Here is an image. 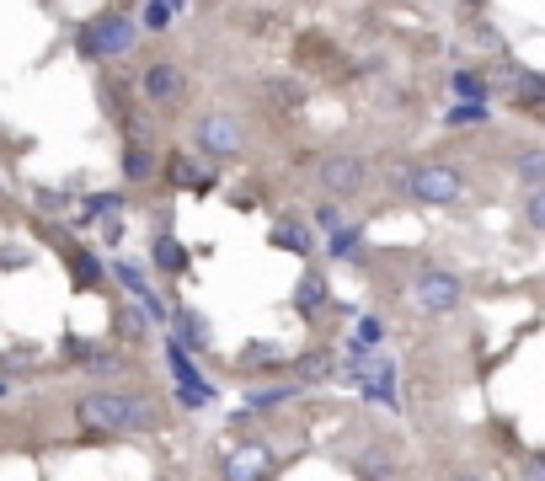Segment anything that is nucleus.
<instances>
[{
	"instance_id": "obj_21",
	"label": "nucleus",
	"mask_w": 545,
	"mask_h": 481,
	"mask_svg": "<svg viewBox=\"0 0 545 481\" xmlns=\"http://www.w3.org/2000/svg\"><path fill=\"white\" fill-rule=\"evenodd\" d=\"M113 327H118V337H123V343H145L150 321H145V310H139V305H118Z\"/></svg>"
},
{
	"instance_id": "obj_26",
	"label": "nucleus",
	"mask_w": 545,
	"mask_h": 481,
	"mask_svg": "<svg viewBox=\"0 0 545 481\" xmlns=\"http://www.w3.org/2000/svg\"><path fill=\"white\" fill-rule=\"evenodd\" d=\"M358 241H364V225H342V230L326 236V257H353Z\"/></svg>"
},
{
	"instance_id": "obj_29",
	"label": "nucleus",
	"mask_w": 545,
	"mask_h": 481,
	"mask_svg": "<svg viewBox=\"0 0 545 481\" xmlns=\"http://www.w3.org/2000/svg\"><path fill=\"white\" fill-rule=\"evenodd\" d=\"M524 225L529 230H545V188H529L524 193Z\"/></svg>"
},
{
	"instance_id": "obj_28",
	"label": "nucleus",
	"mask_w": 545,
	"mask_h": 481,
	"mask_svg": "<svg viewBox=\"0 0 545 481\" xmlns=\"http://www.w3.org/2000/svg\"><path fill=\"white\" fill-rule=\"evenodd\" d=\"M444 123L449 129H481V123H487V107H476V102H455L444 113Z\"/></svg>"
},
{
	"instance_id": "obj_22",
	"label": "nucleus",
	"mask_w": 545,
	"mask_h": 481,
	"mask_svg": "<svg viewBox=\"0 0 545 481\" xmlns=\"http://www.w3.org/2000/svg\"><path fill=\"white\" fill-rule=\"evenodd\" d=\"M449 86H455L460 102H476V107H487V97H492V86L481 81L476 70H455V81H449Z\"/></svg>"
},
{
	"instance_id": "obj_13",
	"label": "nucleus",
	"mask_w": 545,
	"mask_h": 481,
	"mask_svg": "<svg viewBox=\"0 0 545 481\" xmlns=\"http://www.w3.org/2000/svg\"><path fill=\"white\" fill-rule=\"evenodd\" d=\"M150 262H155V268H161L166 278H182V273L193 268V252H188V246H182L177 236H171V230H155V241H150Z\"/></svg>"
},
{
	"instance_id": "obj_5",
	"label": "nucleus",
	"mask_w": 545,
	"mask_h": 481,
	"mask_svg": "<svg viewBox=\"0 0 545 481\" xmlns=\"http://www.w3.org/2000/svg\"><path fill=\"white\" fill-rule=\"evenodd\" d=\"M407 193L417 198V204H455V198L465 193V177L455 172V166L428 161V166H412L407 172Z\"/></svg>"
},
{
	"instance_id": "obj_11",
	"label": "nucleus",
	"mask_w": 545,
	"mask_h": 481,
	"mask_svg": "<svg viewBox=\"0 0 545 481\" xmlns=\"http://www.w3.org/2000/svg\"><path fill=\"white\" fill-rule=\"evenodd\" d=\"M294 369V385H321V380H337V353L332 348H305L289 359Z\"/></svg>"
},
{
	"instance_id": "obj_19",
	"label": "nucleus",
	"mask_w": 545,
	"mask_h": 481,
	"mask_svg": "<svg viewBox=\"0 0 545 481\" xmlns=\"http://www.w3.org/2000/svg\"><path fill=\"white\" fill-rule=\"evenodd\" d=\"M70 278H75V289H97L107 268H102V257L97 252H86V246H70Z\"/></svg>"
},
{
	"instance_id": "obj_36",
	"label": "nucleus",
	"mask_w": 545,
	"mask_h": 481,
	"mask_svg": "<svg viewBox=\"0 0 545 481\" xmlns=\"http://www.w3.org/2000/svg\"><path fill=\"white\" fill-rule=\"evenodd\" d=\"M455 481H492V476H481V471H455Z\"/></svg>"
},
{
	"instance_id": "obj_25",
	"label": "nucleus",
	"mask_w": 545,
	"mask_h": 481,
	"mask_svg": "<svg viewBox=\"0 0 545 481\" xmlns=\"http://www.w3.org/2000/svg\"><path fill=\"white\" fill-rule=\"evenodd\" d=\"M177 11H182V0H145V27L150 33H166L177 22Z\"/></svg>"
},
{
	"instance_id": "obj_37",
	"label": "nucleus",
	"mask_w": 545,
	"mask_h": 481,
	"mask_svg": "<svg viewBox=\"0 0 545 481\" xmlns=\"http://www.w3.org/2000/svg\"><path fill=\"white\" fill-rule=\"evenodd\" d=\"M6 396H11V385H6V380H0V401H6Z\"/></svg>"
},
{
	"instance_id": "obj_24",
	"label": "nucleus",
	"mask_w": 545,
	"mask_h": 481,
	"mask_svg": "<svg viewBox=\"0 0 545 481\" xmlns=\"http://www.w3.org/2000/svg\"><path fill=\"white\" fill-rule=\"evenodd\" d=\"M123 172H129V182H150L155 177V155L145 145H129L123 150Z\"/></svg>"
},
{
	"instance_id": "obj_35",
	"label": "nucleus",
	"mask_w": 545,
	"mask_h": 481,
	"mask_svg": "<svg viewBox=\"0 0 545 481\" xmlns=\"http://www.w3.org/2000/svg\"><path fill=\"white\" fill-rule=\"evenodd\" d=\"M524 481H545V455L540 449H529L524 455Z\"/></svg>"
},
{
	"instance_id": "obj_8",
	"label": "nucleus",
	"mask_w": 545,
	"mask_h": 481,
	"mask_svg": "<svg viewBox=\"0 0 545 481\" xmlns=\"http://www.w3.org/2000/svg\"><path fill=\"white\" fill-rule=\"evenodd\" d=\"M70 364H81L86 375H102V380H123V375H134V359L123 348H91V343H70Z\"/></svg>"
},
{
	"instance_id": "obj_3",
	"label": "nucleus",
	"mask_w": 545,
	"mask_h": 481,
	"mask_svg": "<svg viewBox=\"0 0 545 481\" xmlns=\"http://www.w3.org/2000/svg\"><path fill=\"white\" fill-rule=\"evenodd\" d=\"M412 300H417V310H428V316H449V310H460V300H465V278L455 268H423L412 284Z\"/></svg>"
},
{
	"instance_id": "obj_2",
	"label": "nucleus",
	"mask_w": 545,
	"mask_h": 481,
	"mask_svg": "<svg viewBox=\"0 0 545 481\" xmlns=\"http://www.w3.org/2000/svg\"><path fill=\"white\" fill-rule=\"evenodd\" d=\"M134 38H139V27L123 17V11H102V17L81 22V33H75V49H81V59H91V65H102V59L134 54Z\"/></svg>"
},
{
	"instance_id": "obj_12",
	"label": "nucleus",
	"mask_w": 545,
	"mask_h": 481,
	"mask_svg": "<svg viewBox=\"0 0 545 481\" xmlns=\"http://www.w3.org/2000/svg\"><path fill=\"white\" fill-rule=\"evenodd\" d=\"M358 385H364V396L380 401V407H391V412L401 407V396H396V359H391V353H375V369H369Z\"/></svg>"
},
{
	"instance_id": "obj_15",
	"label": "nucleus",
	"mask_w": 545,
	"mask_h": 481,
	"mask_svg": "<svg viewBox=\"0 0 545 481\" xmlns=\"http://www.w3.org/2000/svg\"><path fill=\"white\" fill-rule=\"evenodd\" d=\"M300 396V385L294 380H268V385H252V391H246V412H278V407H289V401Z\"/></svg>"
},
{
	"instance_id": "obj_16",
	"label": "nucleus",
	"mask_w": 545,
	"mask_h": 481,
	"mask_svg": "<svg viewBox=\"0 0 545 481\" xmlns=\"http://www.w3.org/2000/svg\"><path fill=\"white\" fill-rule=\"evenodd\" d=\"M294 310H300V316H321V310H332V284H326L316 268L300 278V289H294Z\"/></svg>"
},
{
	"instance_id": "obj_6",
	"label": "nucleus",
	"mask_w": 545,
	"mask_h": 481,
	"mask_svg": "<svg viewBox=\"0 0 545 481\" xmlns=\"http://www.w3.org/2000/svg\"><path fill=\"white\" fill-rule=\"evenodd\" d=\"M246 145V129L230 113H204L198 118V150L214 155V161H230V155H241Z\"/></svg>"
},
{
	"instance_id": "obj_33",
	"label": "nucleus",
	"mask_w": 545,
	"mask_h": 481,
	"mask_svg": "<svg viewBox=\"0 0 545 481\" xmlns=\"http://www.w3.org/2000/svg\"><path fill=\"white\" fill-rule=\"evenodd\" d=\"M316 225L326 230V236H332V230H342V225H348V220H342V204H321V209H316Z\"/></svg>"
},
{
	"instance_id": "obj_20",
	"label": "nucleus",
	"mask_w": 545,
	"mask_h": 481,
	"mask_svg": "<svg viewBox=\"0 0 545 481\" xmlns=\"http://www.w3.org/2000/svg\"><path fill=\"white\" fill-rule=\"evenodd\" d=\"M268 241H273V246H284V252H294V257H305V252H310V230H305L300 220H294V214H284V220H273Z\"/></svg>"
},
{
	"instance_id": "obj_1",
	"label": "nucleus",
	"mask_w": 545,
	"mask_h": 481,
	"mask_svg": "<svg viewBox=\"0 0 545 481\" xmlns=\"http://www.w3.org/2000/svg\"><path fill=\"white\" fill-rule=\"evenodd\" d=\"M75 428L91 439H134V433H155L166 423V412L155 407L150 391H129V385H91L75 396Z\"/></svg>"
},
{
	"instance_id": "obj_30",
	"label": "nucleus",
	"mask_w": 545,
	"mask_h": 481,
	"mask_svg": "<svg viewBox=\"0 0 545 481\" xmlns=\"http://www.w3.org/2000/svg\"><path fill=\"white\" fill-rule=\"evenodd\" d=\"M353 343L380 348V343H385V321H380V316H358V337H353Z\"/></svg>"
},
{
	"instance_id": "obj_4",
	"label": "nucleus",
	"mask_w": 545,
	"mask_h": 481,
	"mask_svg": "<svg viewBox=\"0 0 545 481\" xmlns=\"http://www.w3.org/2000/svg\"><path fill=\"white\" fill-rule=\"evenodd\" d=\"M316 182L326 188V198H353V193H364V182H369V161L364 155H348V150H337V155H321V166H316Z\"/></svg>"
},
{
	"instance_id": "obj_31",
	"label": "nucleus",
	"mask_w": 545,
	"mask_h": 481,
	"mask_svg": "<svg viewBox=\"0 0 545 481\" xmlns=\"http://www.w3.org/2000/svg\"><path fill=\"white\" fill-rule=\"evenodd\" d=\"M540 97H545V81L535 70H519V102L524 107H540Z\"/></svg>"
},
{
	"instance_id": "obj_9",
	"label": "nucleus",
	"mask_w": 545,
	"mask_h": 481,
	"mask_svg": "<svg viewBox=\"0 0 545 481\" xmlns=\"http://www.w3.org/2000/svg\"><path fill=\"white\" fill-rule=\"evenodd\" d=\"M273 471V449L252 439V444H241V449H230L225 455V481H262Z\"/></svg>"
},
{
	"instance_id": "obj_23",
	"label": "nucleus",
	"mask_w": 545,
	"mask_h": 481,
	"mask_svg": "<svg viewBox=\"0 0 545 481\" xmlns=\"http://www.w3.org/2000/svg\"><path fill=\"white\" fill-rule=\"evenodd\" d=\"M171 396H177V401H182V407H188V412H204V407H214V396H220V391H214L209 380H193V385H177V391H171Z\"/></svg>"
},
{
	"instance_id": "obj_14",
	"label": "nucleus",
	"mask_w": 545,
	"mask_h": 481,
	"mask_svg": "<svg viewBox=\"0 0 545 481\" xmlns=\"http://www.w3.org/2000/svg\"><path fill=\"white\" fill-rule=\"evenodd\" d=\"M171 321H177V343L188 353H209V316L193 305H171Z\"/></svg>"
},
{
	"instance_id": "obj_18",
	"label": "nucleus",
	"mask_w": 545,
	"mask_h": 481,
	"mask_svg": "<svg viewBox=\"0 0 545 481\" xmlns=\"http://www.w3.org/2000/svg\"><path fill=\"white\" fill-rule=\"evenodd\" d=\"M171 182H177L182 193H209L214 172H209V166H193L188 155H171Z\"/></svg>"
},
{
	"instance_id": "obj_10",
	"label": "nucleus",
	"mask_w": 545,
	"mask_h": 481,
	"mask_svg": "<svg viewBox=\"0 0 545 481\" xmlns=\"http://www.w3.org/2000/svg\"><path fill=\"white\" fill-rule=\"evenodd\" d=\"M284 369H289V353L273 348V343H246L241 359H236L241 380H268V375H284Z\"/></svg>"
},
{
	"instance_id": "obj_38",
	"label": "nucleus",
	"mask_w": 545,
	"mask_h": 481,
	"mask_svg": "<svg viewBox=\"0 0 545 481\" xmlns=\"http://www.w3.org/2000/svg\"><path fill=\"white\" fill-rule=\"evenodd\" d=\"M460 6H471V11H481V0H460Z\"/></svg>"
},
{
	"instance_id": "obj_34",
	"label": "nucleus",
	"mask_w": 545,
	"mask_h": 481,
	"mask_svg": "<svg viewBox=\"0 0 545 481\" xmlns=\"http://www.w3.org/2000/svg\"><path fill=\"white\" fill-rule=\"evenodd\" d=\"M123 230H129V225H123V214L113 209V214L102 220V241H107V246H118V241H123Z\"/></svg>"
},
{
	"instance_id": "obj_17",
	"label": "nucleus",
	"mask_w": 545,
	"mask_h": 481,
	"mask_svg": "<svg viewBox=\"0 0 545 481\" xmlns=\"http://www.w3.org/2000/svg\"><path fill=\"white\" fill-rule=\"evenodd\" d=\"M161 348H166V369H171V385H193V380H204V369H198V359H193V353L177 343V332H166V337H161Z\"/></svg>"
},
{
	"instance_id": "obj_7",
	"label": "nucleus",
	"mask_w": 545,
	"mask_h": 481,
	"mask_svg": "<svg viewBox=\"0 0 545 481\" xmlns=\"http://www.w3.org/2000/svg\"><path fill=\"white\" fill-rule=\"evenodd\" d=\"M139 86H145V102H155V107H177L188 97V75H182V65H171V59H155L139 75Z\"/></svg>"
},
{
	"instance_id": "obj_27",
	"label": "nucleus",
	"mask_w": 545,
	"mask_h": 481,
	"mask_svg": "<svg viewBox=\"0 0 545 481\" xmlns=\"http://www.w3.org/2000/svg\"><path fill=\"white\" fill-rule=\"evenodd\" d=\"M519 182L524 188H545V150L540 145L519 155Z\"/></svg>"
},
{
	"instance_id": "obj_32",
	"label": "nucleus",
	"mask_w": 545,
	"mask_h": 481,
	"mask_svg": "<svg viewBox=\"0 0 545 481\" xmlns=\"http://www.w3.org/2000/svg\"><path fill=\"white\" fill-rule=\"evenodd\" d=\"M268 91H273V102H278V107H300V102H305V91H300V81H273Z\"/></svg>"
}]
</instances>
